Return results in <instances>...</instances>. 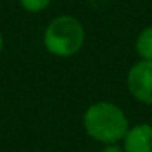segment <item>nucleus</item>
I'll use <instances>...</instances> for the list:
<instances>
[{"mask_svg": "<svg viewBox=\"0 0 152 152\" xmlns=\"http://www.w3.org/2000/svg\"><path fill=\"white\" fill-rule=\"evenodd\" d=\"M82 127L91 140L104 146L121 143L131 125L122 107L109 100H99L84 110Z\"/></svg>", "mask_w": 152, "mask_h": 152, "instance_id": "obj_1", "label": "nucleus"}, {"mask_svg": "<svg viewBox=\"0 0 152 152\" xmlns=\"http://www.w3.org/2000/svg\"><path fill=\"white\" fill-rule=\"evenodd\" d=\"M85 39L87 31L81 20L70 14H61L46 24L42 43L48 54L57 58H70L81 52Z\"/></svg>", "mask_w": 152, "mask_h": 152, "instance_id": "obj_2", "label": "nucleus"}, {"mask_svg": "<svg viewBox=\"0 0 152 152\" xmlns=\"http://www.w3.org/2000/svg\"><path fill=\"white\" fill-rule=\"evenodd\" d=\"M125 85L136 102L152 106V61L137 60L127 72Z\"/></svg>", "mask_w": 152, "mask_h": 152, "instance_id": "obj_3", "label": "nucleus"}, {"mask_svg": "<svg viewBox=\"0 0 152 152\" xmlns=\"http://www.w3.org/2000/svg\"><path fill=\"white\" fill-rule=\"evenodd\" d=\"M121 145L124 152H152V124L131 125Z\"/></svg>", "mask_w": 152, "mask_h": 152, "instance_id": "obj_4", "label": "nucleus"}, {"mask_svg": "<svg viewBox=\"0 0 152 152\" xmlns=\"http://www.w3.org/2000/svg\"><path fill=\"white\" fill-rule=\"evenodd\" d=\"M134 51L139 60L152 61V24L143 27L136 36Z\"/></svg>", "mask_w": 152, "mask_h": 152, "instance_id": "obj_5", "label": "nucleus"}, {"mask_svg": "<svg viewBox=\"0 0 152 152\" xmlns=\"http://www.w3.org/2000/svg\"><path fill=\"white\" fill-rule=\"evenodd\" d=\"M52 3V0H18V5L27 14H40L46 11Z\"/></svg>", "mask_w": 152, "mask_h": 152, "instance_id": "obj_6", "label": "nucleus"}, {"mask_svg": "<svg viewBox=\"0 0 152 152\" xmlns=\"http://www.w3.org/2000/svg\"><path fill=\"white\" fill-rule=\"evenodd\" d=\"M100 152H124L121 143H113V145H104L102 146Z\"/></svg>", "mask_w": 152, "mask_h": 152, "instance_id": "obj_7", "label": "nucleus"}, {"mask_svg": "<svg viewBox=\"0 0 152 152\" xmlns=\"http://www.w3.org/2000/svg\"><path fill=\"white\" fill-rule=\"evenodd\" d=\"M3 49H5V37H3V33L0 31V55H2Z\"/></svg>", "mask_w": 152, "mask_h": 152, "instance_id": "obj_8", "label": "nucleus"}, {"mask_svg": "<svg viewBox=\"0 0 152 152\" xmlns=\"http://www.w3.org/2000/svg\"><path fill=\"white\" fill-rule=\"evenodd\" d=\"M36 152H52V151H36Z\"/></svg>", "mask_w": 152, "mask_h": 152, "instance_id": "obj_9", "label": "nucleus"}]
</instances>
